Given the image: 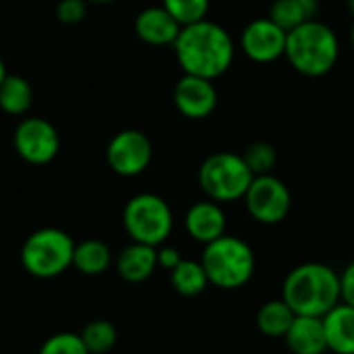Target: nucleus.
<instances>
[{"mask_svg":"<svg viewBox=\"0 0 354 354\" xmlns=\"http://www.w3.org/2000/svg\"><path fill=\"white\" fill-rule=\"evenodd\" d=\"M295 311L284 303V299H272V301H266L259 311H257V317H255V324H257V330L268 336V338H284L290 324L295 322Z\"/></svg>","mask_w":354,"mask_h":354,"instance_id":"nucleus-19","label":"nucleus"},{"mask_svg":"<svg viewBox=\"0 0 354 354\" xmlns=\"http://www.w3.org/2000/svg\"><path fill=\"white\" fill-rule=\"evenodd\" d=\"M39 354H89L81 336L79 334H73V332H60V334H54L50 336L41 348Z\"/></svg>","mask_w":354,"mask_h":354,"instance_id":"nucleus-26","label":"nucleus"},{"mask_svg":"<svg viewBox=\"0 0 354 354\" xmlns=\"http://www.w3.org/2000/svg\"><path fill=\"white\" fill-rule=\"evenodd\" d=\"M315 15H317V0H274L268 12V17L276 25H280L286 33L315 19Z\"/></svg>","mask_w":354,"mask_h":354,"instance_id":"nucleus-20","label":"nucleus"},{"mask_svg":"<svg viewBox=\"0 0 354 354\" xmlns=\"http://www.w3.org/2000/svg\"><path fill=\"white\" fill-rule=\"evenodd\" d=\"M241 156H243L245 164L249 166V170L253 172V176L272 174V170L278 162V151L268 141H253L251 145H247V149Z\"/></svg>","mask_w":354,"mask_h":354,"instance_id":"nucleus-24","label":"nucleus"},{"mask_svg":"<svg viewBox=\"0 0 354 354\" xmlns=\"http://www.w3.org/2000/svg\"><path fill=\"white\" fill-rule=\"evenodd\" d=\"M282 299L295 315L324 317L342 303L340 274L319 261L301 263L284 278Z\"/></svg>","mask_w":354,"mask_h":354,"instance_id":"nucleus-2","label":"nucleus"},{"mask_svg":"<svg viewBox=\"0 0 354 354\" xmlns=\"http://www.w3.org/2000/svg\"><path fill=\"white\" fill-rule=\"evenodd\" d=\"M172 50L185 75L209 81L228 73L236 54V46L228 29L209 19L185 25L172 44Z\"/></svg>","mask_w":354,"mask_h":354,"instance_id":"nucleus-1","label":"nucleus"},{"mask_svg":"<svg viewBox=\"0 0 354 354\" xmlns=\"http://www.w3.org/2000/svg\"><path fill=\"white\" fill-rule=\"evenodd\" d=\"M122 224L133 243L160 247L174 228V216L166 199L156 193H139L131 197L122 209Z\"/></svg>","mask_w":354,"mask_h":354,"instance_id":"nucleus-7","label":"nucleus"},{"mask_svg":"<svg viewBox=\"0 0 354 354\" xmlns=\"http://www.w3.org/2000/svg\"><path fill=\"white\" fill-rule=\"evenodd\" d=\"M12 145L23 162L33 166H44L58 156L60 137L56 127L46 118L27 116L15 127Z\"/></svg>","mask_w":354,"mask_h":354,"instance_id":"nucleus-9","label":"nucleus"},{"mask_svg":"<svg viewBox=\"0 0 354 354\" xmlns=\"http://www.w3.org/2000/svg\"><path fill=\"white\" fill-rule=\"evenodd\" d=\"M351 44H353V48H354V23H353V27H351Z\"/></svg>","mask_w":354,"mask_h":354,"instance_id":"nucleus-32","label":"nucleus"},{"mask_svg":"<svg viewBox=\"0 0 354 354\" xmlns=\"http://www.w3.org/2000/svg\"><path fill=\"white\" fill-rule=\"evenodd\" d=\"M176 110L189 118V120H203L214 114L218 106V89L214 81L195 77V75H183L172 93Z\"/></svg>","mask_w":354,"mask_h":354,"instance_id":"nucleus-12","label":"nucleus"},{"mask_svg":"<svg viewBox=\"0 0 354 354\" xmlns=\"http://www.w3.org/2000/svg\"><path fill=\"white\" fill-rule=\"evenodd\" d=\"M284 58L303 77H324L340 60L338 33L324 21L311 19L286 35Z\"/></svg>","mask_w":354,"mask_h":354,"instance_id":"nucleus-3","label":"nucleus"},{"mask_svg":"<svg viewBox=\"0 0 354 354\" xmlns=\"http://www.w3.org/2000/svg\"><path fill=\"white\" fill-rule=\"evenodd\" d=\"M203 195L216 203L241 201L253 180V172L245 164L241 153L218 151L207 156L197 172Z\"/></svg>","mask_w":354,"mask_h":354,"instance_id":"nucleus-5","label":"nucleus"},{"mask_svg":"<svg viewBox=\"0 0 354 354\" xmlns=\"http://www.w3.org/2000/svg\"><path fill=\"white\" fill-rule=\"evenodd\" d=\"M170 284L180 297L193 299V297H199L205 292V288L209 286V280H207V274H205L201 261L183 259L170 272Z\"/></svg>","mask_w":354,"mask_h":354,"instance_id":"nucleus-22","label":"nucleus"},{"mask_svg":"<svg viewBox=\"0 0 354 354\" xmlns=\"http://www.w3.org/2000/svg\"><path fill=\"white\" fill-rule=\"evenodd\" d=\"M328 353L354 354V307L338 303L324 317Z\"/></svg>","mask_w":354,"mask_h":354,"instance_id":"nucleus-17","label":"nucleus"},{"mask_svg":"<svg viewBox=\"0 0 354 354\" xmlns=\"http://www.w3.org/2000/svg\"><path fill=\"white\" fill-rule=\"evenodd\" d=\"M340 297L342 303L354 307V261H351L340 274Z\"/></svg>","mask_w":354,"mask_h":354,"instance_id":"nucleus-28","label":"nucleus"},{"mask_svg":"<svg viewBox=\"0 0 354 354\" xmlns=\"http://www.w3.org/2000/svg\"><path fill=\"white\" fill-rule=\"evenodd\" d=\"M180 25L164 6H147L135 19V31L149 46H172L180 33Z\"/></svg>","mask_w":354,"mask_h":354,"instance_id":"nucleus-14","label":"nucleus"},{"mask_svg":"<svg viewBox=\"0 0 354 354\" xmlns=\"http://www.w3.org/2000/svg\"><path fill=\"white\" fill-rule=\"evenodd\" d=\"M87 353L89 354H106L116 346L118 332L108 319H93L89 322L83 332L79 334Z\"/></svg>","mask_w":354,"mask_h":354,"instance_id":"nucleus-23","label":"nucleus"},{"mask_svg":"<svg viewBox=\"0 0 354 354\" xmlns=\"http://www.w3.org/2000/svg\"><path fill=\"white\" fill-rule=\"evenodd\" d=\"M8 73H6V66H4V60L0 58V83L4 81V77H6Z\"/></svg>","mask_w":354,"mask_h":354,"instance_id":"nucleus-30","label":"nucleus"},{"mask_svg":"<svg viewBox=\"0 0 354 354\" xmlns=\"http://www.w3.org/2000/svg\"><path fill=\"white\" fill-rule=\"evenodd\" d=\"M87 15V0H60L56 6V17L62 25H77Z\"/></svg>","mask_w":354,"mask_h":354,"instance_id":"nucleus-27","label":"nucleus"},{"mask_svg":"<svg viewBox=\"0 0 354 354\" xmlns=\"http://www.w3.org/2000/svg\"><path fill=\"white\" fill-rule=\"evenodd\" d=\"M180 261H183V255L178 253V249L168 247V245L166 247L164 245L158 247V268H164V270L172 272Z\"/></svg>","mask_w":354,"mask_h":354,"instance_id":"nucleus-29","label":"nucleus"},{"mask_svg":"<svg viewBox=\"0 0 354 354\" xmlns=\"http://www.w3.org/2000/svg\"><path fill=\"white\" fill-rule=\"evenodd\" d=\"M153 158L151 139L137 129H127L116 133L106 149V162L118 176H139L147 170Z\"/></svg>","mask_w":354,"mask_h":354,"instance_id":"nucleus-10","label":"nucleus"},{"mask_svg":"<svg viewBox=\"0 0 354 354\" xmlns=\"http://www.w3.org/2000/svg\"><path fill=\"white\" fill-rule=\"evenodd\" d=\"M348 6H351V12L354 15V0H348Z\"/></svg>","mask_w":354,"mask_h":354,"instance_id":"nucleus-33","label":"nucleus"},{"mask_svg":"<svg viewBox=\"0 0 354 354\" xmlns=\"http://www.w3.org/2000/svg\"><path fill=\"white\" fill-rule=\"evenodd\" d=\"M201 266L209 284L222 290H236L249 284L255 274L257 259L247 241L224 234L205 245L201 253Z\"/></svg>","mask_w":354,"mask_h":354,"instance_id":"nucleus-4","label":"nucleus"},{"mask_svg":"<svg viewBox=\"0 0 354 354\" xmlns=\"http://www.w3.org/2000/svg\"><path fill=\"white\" fill-rule=\"evenodd\" d=\"M286 348L290 354H326L328 342L322 317L297 315L284 336Z\"/></svg>","mask_w":354,"mask_h":354,"instance_id":"nucleus-15","label":"nucleus"},{"mask_svg":"<svg viewBox=\"0 0 354 354\" xmlns=\"http://www.w3.org/2000/svg\"><path fill=\"white\" fill-rule=\"evenodd\" d=\"M112 263V251L104 241L87 239L83 243H75L73 251V268L85 276H100Z\"/></svg>","mask_w":354,"mask_h":354,"instance_id":"nucleus-18","label":"nucleus"},{"mask_svg":"<svg viewBox=\"0 0 354 354\" xmlns=\"http://www.w3.org/2000/svg\"><path fill=\"white\" fill-rule=\"evenodd\" d=\"M286 35L288 33L270 17H257L245 25L241 33V50L251 62L270 64L284 58Z\"/></svg>","mask_w":354,"mask_h":354,"instance_id":"nucleus-11","label":"nucleus"},{"mask_svg":"<svg viewBox=\"0 0 354 354\" xmlns=\"http://www.w3.org/2000/svg\"><path fill=\"white\" fill-rule=\"evenodd\" d=\"M226 226H228V220H226L222 205L212 199L193 203L185 214L187 234L201 245H207V243L224 236Z\"/></svg>","mask_w":354,"mask_h":354,"instance_id":"nucleus-13","label":"nucleus"},{"mask_svg":"<svg viewBox=\"0 0 354 354\" xmlns=\"http://www.w3.org/2000/svg\"><path fill=\"white\" fill-rule=\"evenodd\" d=\"M243 201L249 216L266 226L284 222L292 209V193L288 185L274 174L253 176Z\"/></svg>","mask_w":354,"mask_h":354,"instance_id":"nucleus-8","label":"nucleus"},{"mask_svg":"<svg viewBox=\"0 0 354 354\" xmlns=\"http://www.w3.org/2000/svg\"><path fill=\"white\" fill-rule=\"evenodd\" d=\"M75 241L60 228H39L27 236L21 249V263L33 278L50 280L73 266Z\"/></svg>","mask_w":354,"mask_h":354,"instance_id":"nucleus-6","label":"nucleus"},{"mask_svg":"<svg viewBox=\"0 0 354 354\" xmlns=\"http://www.w3.org/2000/svg\"><path fill=\"white\" fill-rule=\"evenodd\" d=\"M87 2H93V4H110L114 0H87Z\"/></svg>","mask_w":354,"mask_h":354,"instance_id":"nucleus-31","label":"nucleus"},{"mask_svg":"<svg viewBox=\"0 0 354 354\" xmlns=\"http://www.w3.org/2000/svg\"><path fill=\"white\" fill-rule=\"evenodd\" d=\"M156 268H158V247H149L143 243H131L116 257V270L120 278L131 284L149 280Z\"/></svg>","mask_w":354,"mask_h":354,"instance_id":"nucleus-16","label":"nucleus"},{"mask_svg":"<svg viewBox=\"0 0 354 354\" xmlns=\"http://www.w3.org/2000/svg\"><path fill=\"white\" fill-rule=\"evenodd\" d=\"M33 104V87L19 75H6L0 83V110L8 116H23Z\"/></svg>","mask_w":354,"mask_h":354,"instance_id":"nucleus-21","label":"nucleus"},{"mask_svg":"<svg viewBox=\"0 0 354 354\" xmlns=\"http://www.w3.org/2000/svg\"><path fill=\"white\" fill-rule=\"evenodd\" d=\"M212 0H162V6L174 17V21L185 27L207 19Z\"/></svg>","mask_w":354,"mask_h":354,"instance_id":"nucleus-25","label":"nucleus"}]
</instances>
